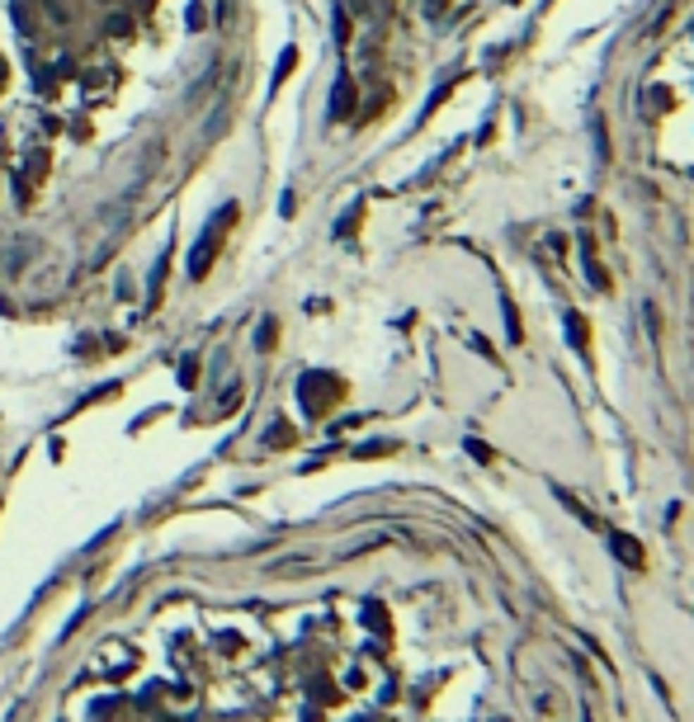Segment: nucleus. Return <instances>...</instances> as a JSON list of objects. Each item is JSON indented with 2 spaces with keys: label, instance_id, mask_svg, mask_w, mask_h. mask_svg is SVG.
<instances>
[{
  "label": "nucleus",
  "instance_id": "f257e3e1",
  "mask_svg": "<svg viewBox=\"0 0 694 722\" xmlns=\"http://www.w3.org/2000/svg\"><path fill=\"white\" fill-rule=\"evenodd\" d=\"M237 222V204H222L213 218L204 222V232H199V241H194V251H190V279H204L208 269H213V260H218L222 251V232Z\"/></svg>",
  "mask_w": 694,
  "mask_h": 722
},
{
  "label": "nucleus",
  "instance_id": "f03ea898",
  "mask_svg": "<svg viewBox=\"0 0 694 722\" xmlns=\"http://www.w3.org/2000/svg\"><path fill=\"white\" fill-rule=\"evenodd\" d=\"M335 392H340V382H335L331 373H307L302 378V406L307 411H321L326 402H335Z\"/></svg>",
  "mask_w": 694,
  "mask_h": 722
},
{
  "label": "nucleus",
  "instance_id": "7ed1b4c3",
  "mask_svg": "<svg viewBox=\"0 0 694 722\" xmlns=\"http://www.w3.org/2000/svg\"><path fill=\"white\" fill-rule=\"evenodd\" d=\"M349 109H354V80L340 76L335 80V94H331V118H345Z\"/></svg>",
  "mask_w": 694,
  "mask_h": 722
},
{
  "label": "nucleus",
  "instance_id": "20e7f679",
  "mask_svg": "<svg viewBox=\"0 0 694 722\" xmlns=\"http://www.w3.org/2000/svg\"><path fill=\"white\" fill-rule=\"evenodd\" d=\"M293 62H298V47H284V52H279V66H274V85H284V76L293 71Z\"/></svg>",
  "mask_w": 694,
  "mask_h": 722
},
{
  "label": "nucleus",
  "instance_id": "39448f33",
  "mask_svg": "<svg viewBox=\"0 0 694 722\" xmlns=\"http://www.w3.org/2000/svg\"><path fill=\"white\" fill-rule=\"evenodd\" d=\"M185 24H190V29H204V24H208V19H204V5H199V0H190V19H185Z\"/></svg>",
  "mask_w": 694,
  "mask_h": 722
},
{
  "label": "nucleus",
  "instance_id": "423d86ee",
  "mask_svg": "<svg viewBox=\"0 0 694 722\" xmlns=\"http://www.w3.org/2000/svg\"><path fill=\"white\" fill-rule=\"evenodd\" d=\"M29 175H48V156H43V151H33V156H29Z\"/></svg>",
  "mask_w": 694,
  "mask_h": 722
},
{
  "label": "nucleus",
  "instance_id": "0eeeda50",
  "mask_svg": "<svg viewBox=\"0 0 694 722\" xmlns=\"http://www.w3.org/2000/svg\"><path fill=\"white\" fill-rule=\"evenodd\" d=\"M567 326H571V340H576V345H581V340H585V326H581V316L571 312V316H567Z\"/></svg>",
  "mask_w": 694,
  "mask_h": 722
},
{
  "label": "nucleus",
  "instance_id": "6e6552de",
  "mask_svg": "<svg viewBox=\"0 0 694 722\" xmlns=\"http://www.w3.org/2000/svg\"><path fill=\"white\" fill-rule=\"evenodd\" d=\"M180 378H185V382H194V378H199V363L185 359V363H180Z\"/></svg>",
  "mask_w": 694,
  "mask_h": 722
},
{
  "label": "nucleus",
  "instance_id": "1a4fd4ad",
  "mask_svg": "<svg viewBox=\"0 0 694 722\" xmlns=\"http://www.w3.org/2000/svg\"><path fill=\"white\" fill-rule=\"evenodd\" d=\"M0 80H5V62H0Z\"/></svg>",
  "mask_w": 694,
  "mask_h": 722
}]
</instances>
